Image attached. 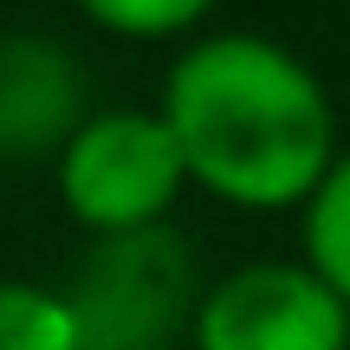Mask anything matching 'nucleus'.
<instances>
[{
    "mask_svg": "<svg viewBox=\"0 0 350 350\" xmlns=\"http://www.w3.org/2000/svg\"><path fill=\"white\" fill-rule=\"evenodd\" d=\"M163 124L182 169L240 208H279L325 182L338 117L286 46L221 33L182 52L163 91Z\"/></svg>",
    "mask_w": 350,
    "mask_h": 350,
    "instance_id": "obj_1",
    "label": "nucleus"
},
{
    "mask_svg": "<svg viewBox=\"0 0 350 350\" xmlns=\"http://www.w3.org/2000/svg\"><path fill=\"white\" fill-rule=\"evenodd\" d=\"M78 350H169L195 325V260L163 221L137 234H98L59 292Z\"/></svg>",
    "mask_w": 350,
    "mask_h": 350,
    "instance_id": "obj_2",
    "label": "nucleus"
},
{
    "mask_svg": "<svg viewBox=\"0 0 350 350\" xmlns=\"http://www.w3.org/2000/svg\"><path fill=\"white\" fill-rule=\"evenodd\" d=\"M188 182L169 124L150 111H104L85 117L59 150V195L91 234H137L156 227L175 188Z\"/></svg>",
    "mask_w": 350,
    "mask_h": 350,
    "instance_id": "obj_3",
    "label": "nucleus"
},
{
    "mask_svg": "<svg viewBox=\"0 0 350 350\" xmlns=\"http://www.w3.org/2000/svg\"><path fill=\"white\" fill-rule=\"evenodd\" d=\"M201 350H344L350 305L312 266H240L195 312Z\"/></svg>",
    "mask_w": 350,
    "mask_h": 350,
    "instance_id": "obj_4",
    "label": "nucleus"
},
{
    "mask_svg": "<svg viewBox=\"0 0 350 350\" xmlns=\"http://www.w3.org/2000/svg\"><path fill=\"white\" fill-rule=\"evenodd\" d=\"M85 130V72L52 39H0V156L65 150Z\"/></svg>",
    "mask_w": 350,
    "mask_h": 350,
    "instance_id": "obj_5",
    "label": "nucleus"
},
{
    "mask_svg": "<svg viewBox=\"0 0 350 350\" xmlns=\"http://www.w3.org/2000/svg\"><path fill=\"white\" fill-rule=\"evenodd\" d=\"M305 253H312V273L350 305V156H344V163H331L325 182L312 188Z\"/></svg>",
    "mask_w": 350,
    "mask_h": 350,
    "instance_id": "obj_6",
    "label": "nucleus"
},
{
    "mask_svg": "<svg viewBox=\"0 0 350 350\" xmlns=\"http://www.w3.org/2000/svg\"><path fill=\"white\" fill-rule=\"evenodd\" d=\"M0 350H78L72 344V312L46 286H0Z\"/></svg>",
    "mask_w": 350,
    "mask_h": 350,
    "instance_id": "obj_7",
    "label": "nucleus"
},
{
    "mask_svg": "<svg viewBox=\"0 0 350 350\" xmlns=\"http://www.w3.org/2000/svg\"><path fill=\"white\" fill-rule=\"evenodd\" d=\"M98 26L111 33H130V39H163V33H182L195 26L214 0H78Z\"/></svg>",
    "mask_w": 350,
    "mask_h": 350,
    "instance_id": "obj_8",
    "label": "nucleus"
}]
</instances>
